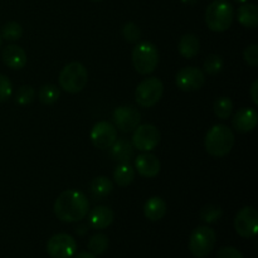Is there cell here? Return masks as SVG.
I'll return each instance as SVG.
<instances>
[{
	"mask_svg": "<svg viewBox=\"0 0 258 258\" xmlns=\"http://www.w3.org/2000/svg\"><path fill=\"white\" fill-rule=\"evenodd\" d=\"M53 211L59 221L67 223L80 222L90 212V202L82 191L71 189L59 194L54 202Z\"/></svg>",
	"mask_w": 258,
	"mask_h": 258,
	"instance_id": "1",
	"label": "cell"
},
{
	"mask_svg": "<svg viewBox=\"0 0 258 258\" xmlns=\"http://www.w3.org/2000/svg\"><path fill=\"white\" fill-rule=\"evenodd\" d=\"M234 141H236V138H234L233 131L228 126L219 123V125H214L207 133L204 146H206L207 153L211 154L212 156L222 158L231 153Z\"/></svg>",
	"mask_w": 258,
	"mask_h": 258,
	"instance_id": "2",
	"label": "cell"
},
{
	"mask_svg": "<svg viewBox=\"0 0 258 258\" xmlns=\"http://www.w3.org/2000/svg\"><path fill=\"white\" fill-rule=\"evenodd\" d=\"M233 19L234 9L227 0H214L206 10V24L212 32H226L231 28Z\"/></svg>",
	"mask_w": 258,
	"mask_h": 258,
	"instance_id": "3",
	"label": "cell"
},
{
	"mask_svg": "<svg viewBox=\"0 0 258 258\" xmlns=\"http://www.w3.org/2000/svg\"><path fill=\"white\" fill-rule=\"evenodd\" d=\"M133 66L140 75H150L159 64L158 48L150 42H140L135 45L131 54Z\"/></svg>",
	"mask_w": 258,
	"mask_h": 258,
	"instance_id": "4",
	"label": "cell"
},
{
	"mask_svg": "<svg viewBox=\"0 0 258 258\" xmlns=\"http://www.w3.org/2000/svg\"><path fill=\"white\" fill-rule=\"evenodd\" d=\"M59 86L68 93H78L86 87L88 73L85 66L80 62L68 63L59 73Z\"/></svg>",
	"mask_w": 258,
	"mask_h": 258,
	"instance_id": "5",
	"label": "cell"
},
{
	"mask_svg": "<svg viewBox=\"0 0 258 258\" xmlns=\"http://www.w3.org/2000/svg\"><path fill=\"white\" fill-rule=\"evenodd\" d=\"M216 232L208 226H199L191 233L189 239V249L197 258H206L216 246Z\"/></svg>",
	"mask_w": 258,
	"mask_h": 258,
	"instance_id": "6",
	"label": "cell"
},
{
	"mask_svg": "<svg viewBox=\"0 0 258 258\" xmlns=\"http://www.w3.org/2000/svg\"><path fill=\"white\" fill-rule=\"evenodd\" d=\"M164 93V85L158 77L141 81L135 90V100L141 107H153L160 101Z\"/></svg>",
	"mask_w": 258,
	"mask_h": 258,
	"instance_id": "7",
	"label": "cell"
},
{
	"mask_svg": "<svg viewBox=\"0 0 258 258\" xmlns=\"http://www.w3.org/2000/svg\"><path fill=\"white\" fill-rule=\"evenodd\" d=\"M160 131L158 127L150 123H145V125H139L138 127L134 130L133 135V146L140 151H151L159 145L160 143Z\"/></svg>",
	"mask_w": 258,
	"mask_h": 258,
	"instance_id": "8",
	"label": "cell"
},
{
	"mask_svg": "<svg viewBox=\"0 0 258 258\" xmlns=\"http://www.w3.org/2000/svg\"><path fill=\"white\" fill-rule=\"evenodd\" d=\"M77 251L75 238L67 233L54 234L47 242V253L52 258H71Z\"/></svg>",
	"mask_w": 258,
	"mask_h": 258,
	"instance_id": "9",
	"label": "cell"
},
{
	"mask_svg": "<svg viewBox=\"0 0 258 258\" xmlns=\"http://www.w3.org/2000/svg\"><path fill=\"white\" fill-rule=\"evenodd\" d=\"M236 232L243 238H253L258 232V213L253 207H244L234 218Z\"/></svg>",
	"mask_w": 258,
	"mask_h": 258,
	"instance_id": "10",
	"label": "cell"
},
{
	"mask_svg": "<svg viewBox=\"0 0 258 258\" xmlns=\"http://www.w3.org/2000/svg\"><path fill=\"white\" fill-rule=\"evenodd\" d=\"M175 83L178 88L185 92L198 91L206 83V75L197 67H184L176 73Z\"/></svg>",
	"mask_w": 258,
	"mask_h": 258,
	"instance_id": "11",
	"label": "cell"
},
{
	"mask_svg": "<svg viewBox=\"0 0 258 258\" xmlns=\"http://www.w3.org/2000/svg\"><path fill=\"white\" fill-rule=\"evenodd\" d=\"M90 138L95 148L105 150V149H110L112 144L117 140V130L115 125L108 121H100L92 127Z\"/></svg>",
	"mask_w": 258,
	"mask_h": 258,
	"instance_id": "12",
	"label": "cell"
},
{
	"mask_svg": "<svg viewBox=\"0 0 258 258\" xmlns=\"http://www.w3.org/2000/svg\"><path fill=\"white\" fill-rule=\"evenodd\" d=\"M115 127L123 133H131L135 130L141 121V115L133 106H120L113 112Z\"/></svg>",
	"mask_w": 258,
	"mask_h": 258,
	"instance_id": "13",
	"label": "cell"
},
{
	"mask_svg": "<svg viewBox=\"0 0 258 258\" xmlns=\"http://www.w3.org/2000/svg\"><path fill=\"white\" fill-rule=\"evenodd\" d=\"M135 168L138 173L144 178H155L160 173L161 164L159 159L154 154L148 153L140 154L135 159Z\"/></svg>",
	"mask_w": 258,
	"mask_h": 258,
	"instance_id": "14",
	"label": "cell"
},
{
	"mask_svg": "<svg viewBox=\"0 0 258 258\" xmlns=\"http://www.w3.org/2000/svg\"><path fill=\"white\" fill-rule=\"evenodd\" d=\"M258 122V113L253 108H241L237 111L232 120V125L239 133H249L254 130Z\"/></svg>",
	"mask_w": 258,
	"mask_h": 258,
	"instance_id": "15",
	"label": "cell"
},
{
	"mask_svg": "<svg viewBox=\"0 0 258 258\" xmlns=\"http://www.w3.org/2000/svg\"><path fill=\"white\" fill-rule=\"evenodd\" d=\"M115 213L107 206H97L88 214V223L95 229H105L112 224Z\"/></svg>",
	"mask_w": 258,
	"mask_h": 258,
	"instance_id": "16",
	"label": "cell"
},
{
	"mask_svg": "<svg viewBox=\"0 0 258 258\" xmlns=\"http://www.w3.org/2000/svg\"><path fill=\"white\" fill-rule=\"evenodd\" d=\"M3 62L12 70H20L27 63V53L22 47L15 44L7 45L2 52Z\"/></svg>",
	"mask_w": 258,
	"mask_h": 258,
	"instance_id": "17",
	"label": "cell"
},
{
	"mask_svg": "<svg viewBox=\"0 0 258 258\" xmlns=\"http://www.w3.org/2000/svg\"><path fill=\"white\" fill-rule=\"evenodd\" d=\"M166 209L168 207H166L165 201L160 197H151L144 204V214L151 222H158L163 219L166 214Z\"/></svg>",
	"mask_w": 258,
	"mask_h": 258,
	"instance_id": "18",
	"label": "cell"
},
{
	"mask_svg": "<svg viewBox=\"0 0 258 258\" xmlns=\"http://www.w3.org/2000/svg\"><path fill=\"white\" fill-rule=\"evenodd\" d=\"M110 149L111 158L118 163H128L134 158V146L127 139H118Z\"/></svg>",
	"mask_w": 258,
	"mask_h": 258,
	"instance_id": "19",
	"label": "cell"
},
{
	"mask_svg": "<svg viewBox=\"0 0 258 258\" xmlns=\"http://www.w3.org/2000/svg\"><path fill=\"white\" fill-rule=\"evenodd\" d=\"M179 53L183 55L186 59H191L196 55H198L199 49H201V42H199V38L197 37L196 34H191V33H188V34H184L183 37L180 38L178 44Z\"/></svg>",
	"mask_w": 258,
	"mask_h": 258,
	"instance_id": "20",
	"label": "cell"
},
{
	"mask_svg": "<svg viewBox=\"0 0 258 258\" xmlns=\"http://www.w3.org/2000/svg\"><path fill=\"white\" fill-rule=\"evenodd\" d=\"M237 19L243 27L256 28L258 25V8L256 4L244 3L238 8Z\"/></svg>",
	"mask_w": 258,
	"mask_h": 258,
	"instance_id": "21",
	"label": "cell"
},
{
	"mask_svg": "<svg viewBox=\"0 0 258 258\" xmlns=\"http://www.w3.org/2000/svg\"><path fill=\"white\" fill-rule=\"evenodd\" d=\"M135 178V169L128 163H121L113 171V179L118 186H128Z\"/></svg>",
	"mask_w": 258,
	"mask_h": 258,
	"instance_id": "22",
	"label": "cell"
},
{
	"mask_svg": "<svg viewBox=\"0 0 258 258\" xmlns=\"http://www.w3.org/2000/svg\"><path fill=\"white\" fill-rule=\"evenodd\" d=\"M91 193L96 199H103L111 194L113 190V184L106 176H97L91 183Z\"/></svg>",
	"mask_w": 258,
	"mask_h": 258,
	"instance_id": "23",
	"label": "cell"
},
{
	"mask_svg": "<svg viewBox=\"0 0 258 258\" xmlns=\"http://www.w3.org/2000/svg\"><path fill=\"white\" fill-rule=\"evenodd\" d=\"M60 96V90L55 85L48 83V85H43L39 88L38 92V98L43 105H53L58 101Z\"/></svg>",
	"mask_w": 258,
	"mask_h": 258,
	"instance_id": "24",
	"label": "cell"
},
{
	"mask_svg": "<svg viewBox=\"0 0 258 258\" xmlns=\"http://www.w3.org/2000/svg\"><path fill=\"white\" fill-rule=\"evenodd\" d=\"M213 110L217 117L221 120H228L233 112V102L229 97H219L214 102Z\"/></svg>",
	"mask_w": 258,
	"mask_h": 258,
	"instance_id": "25",
	"label": "cell"
},
{
	"mask_svg": "<svg viewBox=\"0 0 258 258\" xmlns=\"http://www.w3.org/2000/svg\"><path fill=\"white\" fill-rule=\"evenodd\" d=\"M108 248V237L103 233H97L92 236L88 241V249L95 256L103 254Z\"/></svg>",
	"mask_w": 258,
	"mask_h": 258,
	"instance_id": "26",
	"label": "cell"
},
{
	"mask_svg": "<svg viewBox=\"0 0 258 258\" xmlns=\"http://www.w3.org/2000/svg\"><path fill=\"white\" fill-rule=\"evenodd\" d=\"M23 35V28L19 23L17 22H8L7 24L3 25L0 37L2 39L8 40V42H17Z\"/></svg>",
	"mask_w": 258,
	"mask_h": 258,
	"instance_id": "27",
	"label": "cell"
},
{
	"mask_svg": "<svg viewBox=\"0 0 258 258\" xmlns=\"http://www.w3.org/2000/svg\"><path fill=\"white\" fill-rule=\"evenodd\" d=\"M222 216H223V211H222V208L218 206H214V204L204 206L203 208H202L201 213H199V218L208 224L219 221V219L222 218Z\"/></svg>",
	"mask_w": 258,
	"mask_h": 258,
	"instance_id": "28",
	"label": "cell"
},
{
	"mask_svg": "<svg viewBox=\"0 0 258 258\" xmlns=\"http://www.w3.org/2000/svg\"><path fill=\"white\" fill-rule=\"evenodd\" d=\"M223 66L224 62L223 59H222L221 55L211 54L206 58V60H204L203 68L204 71H206V73L214 76L218 75V73L223 70Z\"/></svg>",
	"mask_w": 258,
	"mask_h": 258,
	"instance_id": "29",
	"label": "cell"
},
{
	"mask_svg": "<svg viewBox=\"0 0 258 258\" xmlns=\"http://www.w3.org/2000/svg\"><path fill=\"white\" fill-rule=\"evenodd\" d=\"M35 97V90L32 86H22L15 93V102L20 106L29 105Z\"/></svg>",
	"mask_w": 258,
	"mask_h": 258,
	"instance_id": "30",
	"label": "cell"
},
{
	"mask_svg": "<svg viewBox=\"0 0 258 258\" xmlns=\"http://www.w3.org/2000/svg\"><path fill=\"white\" fill-rule=\"evenodd\" d=\"M122 37L128 43H138L141 38V30L135 23L128 22L122 27Z\"/></svg>",
	"mask_w": 258,
	"mask_h": 258,
	"instance_id": "31",
	"label": "cell"
},
{
	"mask_svg": "<svg viewBox=\"0 0 258 258\" xmlns=\"http://www.w3.org/2000/svg\"><path fill=\"white\" fill-rule=\"evenodd\" d=\"M13 85L5 75H0V102H5L12 97Z\"/></svg>",
	"mask_w": 258,
	"mask_h": 258,
	"instance_id": "32",
	"label": "cell"
},
{
	"mask_svg": "<svg viewBox=\"0 0 258 258\" xmlns=\"http://www.w3.org/2000/svg\"><path fill=\"white\" fill-rule=\"evenodd\" d=\"M243 58L244 60H246L247 64L251 66V67H256V66H258V45H248V47L244 49Z\"/></svg>",
	"mask_w": 258,
	"mask_h": 258,
	"instance_id": "33",
	"label": "cell"
},
{
	"mask_svg": "<svg viewBox=\"0 0 258 258\" xmlns=\"http://www.w3.org/2000/svg\"><path fill=\"white\" fill-rule=\"evenodd\" d=\"M217 258H244L243 254L234 247H222L219 248Z\"/></svg>",
	"mask_w": 258,
	"mask_h": 258,
	"instance_id": "34",
	"label": "cell"
},
{
	"mask_svg": "<svg viewBox=\"0 0 258 258\" xmlns=\"http://www.w3.org/2000/svg\"><path fill=\"white\" fill-rule=\"evenodd\" d=\"M258 80L254 81L253 83H252L251 86V97H252V101H253L254 105H258Z\"/></svg>",
	"mask_w": 258,
	"mask_h": 258,
	"instance_id": "35",
	"label": "cell"
},
{
	"mask_svg": "<svg viewBox=\"0 0 258 258\" xmlns=\"http://www.w3.org/2000/svg\"><path fill=\"white\" fill-rule=\"evenodd\" d=\"M75 258H96V256L91 253V252H81Z\"/></svg>",
	"mask_w": 258,
	"mask_h": 258,
	"instance_id": "36",
	"label": "cell"
},
{
	"mask_svg": "<svg viewBox=\"0 0 258 258\" xmlns=\"http://www.w3.org/2000/svg\"><path fill=\"white\" fill-rule=\"evenodd\" d=\"M181 3H184V4H189V5H193L196 4V3H198L199 0H180Z\"/></svg>",
	"mask_w": 258,
	"mask_h": 258,
	"instance_id": "37",
	"label": "cell"
},
{
	"mask_svg": "<svg viewBox=\"0 0 258 258\" xmlns=\"http://www.w3.org/2000/svg\"><path fill=\"white\" fill-rule=\"evenodd\" d=\"M237 3H241V4H244V3H248V0H234Z\"/></svg>",
	"mask_w": 258,
	"mask_h": 258,
	"instance_id": "38",
	"label": "cell"
},
{
	"mask_svg": "<svg viewBox=\"0 0 258 258\" xmlns=\"http://www.w3.org/2000/svg\"><path fill=\"white\" fill-rule=\"evenodd\" d=\"M91 2H96V3H97V2H101V0H91Z\"/></svg>",
	"mask_w": 258,
	"mask_h": 258,
	"instance_id": "39",
	"label": "cell"
},
{
	"mask_svg": "<svg viewBox=\"0 0 258 258\" xmlns=\"http://www.w3.org/2000/svg\"><path fill=\"white\" fill-rule=\"evenodd\" d=\"M0 47H2V37H0Z\"/></svg>",
	"mask_w": 258,
	"mask_h": 258,
	"instance_id": "40",
	"label": "cell"
}]
</instances>
